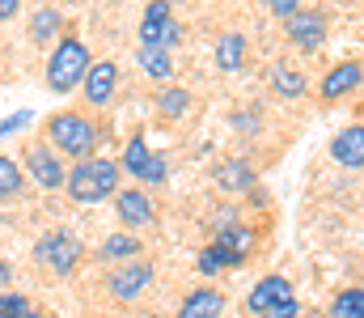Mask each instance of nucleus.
Returning <instances> with one entry per match:
<instances>
[{"label": "nucleus", "instance_id": "4be33fe9", "mask_svg": "<svg viewBox=\"0 0 364 318\" xmlns=\"http://www.w3.org/2000/svg\"><path fill=\"white\" fill-rule=\"evenodd\" d=\"M153 106H157V115H166V119H182V115L191 110V90H182V85L170 81V85L157 90V102Z\"/></svg>", "mask_w": 364, "mask_h": 318}, {"label": "nucleus", "instance_id": "5701e85b", "mask_svg": "<svg viewBox=\"0 0 364 318\" xmlns=\"http://www.w3.org/2000/svg\"><path fill=\"white\" fill-rule=\"evenodd\" d=\"M326 318H364V289H339L331 297Z\"/></svg>", "mask_w": 364, "mask_h": 318}, {"label": "nucleus", "instance_id": "f8f14e48", "mask_svg": "<svg viewBox=\"0 0 364 318\" xmlns=\"http://www.w3.org/2000/svg\"><path fill=\"white\" fill-rule=\"evenodd\" d=\"M360 85H364V64L360 60H343V64L326 68V77H322V85H318V98H322V102H339V98L356 94Z\"/></svg>", "mask_w": 364, "mask_h": 318}, {"label": "nucleus", "instance_id": "4468645a", "mask_svg": "<svg viewBox=\"0 0 364 318\" xmlns=\"http://www.w3.org/2000/svg\"><path fill=\"white\" fill-rule=\"evenodd\" d=\"M288 297H296L288 276H263V280L250 289V297H246V310L263 318L267 310H275V306H279V302H288Z\"/></svg>", "mask_w": 364, "mask_h": 318}, {"label": "nucleus", "instance_id": "20e7f679", "mask_svg": "<svg viewBox=\"0 0 364 318\" xmlns=\"http://www.w3.org/2000/svg\"><path fill=\"white\" fill-rule=\"evenodd\" d=\"M93 60L90 47L77 38V34H64L55 47H51V60H47V90L51 94H73L77 85H85Z\"/></svg>", "mask_w": 364, "mask_h": 318}, {"label": "nucleus", "instance_id": "7ed1b4c3", "mask_svg": "<svg viewBox=\"0 0 364 318\" xmlns=\"http://www.w3.org/2000/svg\"><path fill=\"white\" fill-rule=\"evenodd\" d=\"M119 174H123L119 161H110V157H85V161H77V166L68 170L64 191H68L77 204H102V200L119 196Z\"/></svg>", "mask_w": 364, "mask_h": 318}, {"label": "nucleus", "instance_id": "9d476101", "mask_svg": "<svg viewBox=\"0 0 364 318\" xmlns=\"http://www.w3.org/2000/svg\"><path fill=\"white\" fill-rule=\"evenodd\" d=\"M114 216H119V225L132 233V229H149L153 221H157V204H153V196L144 191V187H123L119 196H114Z\"/></svg>", "mask_w": 364, "mask_h": 318}, {"label": "nucleus", "instance_id": "412c9836", "mask_svg": "<svg viewBox=\"0 0 364 318\" xmlns=\"http://www.w3.org/2000/svg\"><path fill=\"white\" fill-rule=\"evenodd\" d=\"M136 64L153 81H166L170 85V77H174V51H166V47H136Z\"/></svg>", "mask_w": 364, "mask_h": 318}, {"label": "nucleus", "instance_id": "0eeeda50", "mask_svg": "<svg viewBox=\"0 0 364 318\" xmlns=\"http://www.w3.org/2000/svg\"><path fill=\"white\" fill-rule=\"evenodd\" d=\"M182 38V26L174 21V4L170 0H149L144 17H140V47H166L174 51Z\"/></svg>", "mask_w": 364, "mask_h": 318}, {"label": "nucleus", "instance_id": "cd10ccee", "mask_svg": "<svg viewBox=\"0 0 364 318\" xmlns=\"http://www.w3.org/2000/svg\"><path fill=\"white\" fill-rule=\"evenodd\" d=\"M263 318H301V302H296V297H288V302H279L275 310H267Z\"/></svg>", "mask_w": 364, "mask_h": 318}, {"label": "nucleus", "instance_id": "f03ea898", "mask_svg": "<svg viewBox=\"0 0 364 318\" xmlns=\"http://www.w3.org/2000/svg\"><path fill=\"white\" fill-rule=\"evenodd\" d=\"M97 140H102L97 123H93L90 115H81V110H55V115L47 119V144H51L55 153H64V157H77V161L97 157V153H93Z\"/></svg>", "mask_w": 364, "mask_h": 318}, {"label": "nucleus", "instance_id": "6e6552de", "mask_svg": "<svg viewBox=\"0 0 364 318\" xmlns=\"http://www.w3.org/2000/svg\"><path fill=\"white\" fill-rule=\"evenodd\" d=\"M153 280H157V267L149 259H127V263L106 272V289H110L114 302H136L140 293L153 289Z\"/></svg>", "mask_w": 364, "mask_h": 318}, {"label": "nucleus", "instance_id": "1a4fd4ad", "mask_svg": "<svg viewBox=\"0 0 364 318\" xmlns=\"http://www.w3.org/2000/svg\"><path fill=\"white\" fill-rule=\"evenodd\" d=\"M284 34L296 51H322L326 47V13L318 9H296L292 17H284Z\"/></svg>", "mask_w": 364, "mask_h": 318}, {"label": "nucleus", "instance_id": "b1692460", "mask_svg": "<svg viewBox=\"0 0 364 318\" xmlns=\"http://www.w3.org/2000/svg\"><path fill=\"white\" fill-rule=\"evenodd\" d=\"M60 21H64V17H60L51 4H43V9L30 17V38H34L38 47H43V43H51V38L60 34Z\"/></svg>", "mask_w": 364, "mask_h": 318}, {"label": "nucleus", "instance_id": "f257e3e1", "mask_svg": "<svg viewBox=\"0 0 364 318\" xmlns=\"http://www.w3.org/2000/svg\"><path fill=\"white\" fill-rule=\"evenodd\" d=\"M255 242H259L255 225H246L237 212L225 208L216 216V238L199 250L195 267H199L203 276H216V272H225V267H242V263L255 255Z\"/></svg>", "mask_w": 364, "mask_h": 318}, {"label": "nucleus", "instance_id": "ddd939ff", "mask_svg": "<svg viewBox=\"0 0 364 318\" xmlns=\"http://www.w3.org/2000/svg\"><path fill=\"white\" fill-rule=\"evenodd\" d=\"M212 183H216L225 196H250V191L259 187V170H255L250 161H242V157H229V161H220V166L212 170Z\"/></svg>", "mask_w": 364, "mask_h": 318}, {"label": "nucleus", "instance_id": "a211bd4d", "mask_svg": "<svg viewBox=\"0 0 364 318\" xmlns=\"http://www.w3.org/2000/svg\"><path fill=\"white\" fill-rule=\"evenodd\" d=\"M225 314V293L220 289H195V293H186L178 306V314L174 318H220Z\"/></svg>", "mask_w": 364, "mask_h": 318}, {"label": "nucleus", "instance_id": "c85d7f7f", "mask_svg": "<svg viewBox=\"0 0 364 318\" xmlns=\"http://www.w3.org/2000/svg\"><path fill=\"white\" fill-rule=\"evenodd\" d=\"M263 4H267V9H272L275 17H292V13H296V9H301V0H263Z\"/></svg>", "mask_w": 364, "mask_h": 318}, {"label": "nucleus", "instance_id": "f3484780", "mask_svg": "<svg viewBox=\"0 0 364 318\" xmlns=\"http://www.w3.org/2000/svg\"><path fill=\"white\" fill-rule=\"evenodd\" d=\"M212 55H216V68H220V73H242V68H246V55H250V43H246V34L229 30V34L216 38Z\"/></svg>", "mask_w": 364, "mask_h": 318}, {"label": "nucleus", "instance_id": "c756f323", "mask_svg": "<svg viewBox=\"0 0 364 318\" xmlns=\"http://www.w3.org/2000/svg\"><path fill=\"white\" fill-rule=\"evenodd\" d=\"M21 13V0H0V21H13Z\"/></svg>", "mask_w": 364, "mask_h": 318}, {"label": "nucleus", "instance_id": "2f4dec72", "mask_svg": "<svg viewBox=\"0 0 364 318\" xmlns=\"http://www.w3.org/2000/svg\"><path fill=\"white\" fill-rule=\"evenodd\" d=\"M26 318H47V314H38V310H30V314H26Z\"/></svg>", "mask_w": 364, "mask_h": 318}, {"label": "nucleus", "instance_id": "bb28decb", "mask_svg": "<svg viewBox=\"0 0 364 318\" xmlns=\"http://www.w3.org/2000/svg\"><path fill=\"white\" fill-rule=\"evenodd\" d=\"M30 119H34V110H17V115L0 119V140H4V136H13V132H21V127H30Z\"/></svg>", "mask_w": 364, "mask_h": 318}, {"label": "nucleus", "instance_id": "7c9ffc66", "mask_svg": "<svg viewBox=\"0 0 364 318\" xmlns=\"http://www.w3.org/2000/svg\"><path fill=\"white\" fill-rule=\"evenodd\" d=\"M9 280H13V267H9V263H4V259H0V293H9V289H4V285H9Z\"/></svg>", "mask_w": 364, "mask_h": 318}, {"label": "nucleus", "instance_id": "2eb2a0df", "mask_svg": "<svg viewBox=\"0 0 364 318\" xmlns=\"http://www.w3.org/2000/svg\"><path fill=\"white\" fill-rule=\"evenodd\" d=\"M81 90H85V102L90 106H106L114 98V90H119V64L114 60H97Z\"/></svg>", "mask_w": 364, "mask_h": 318}, {"label": "nucleus", "instance_id": "9b49d317", "mask_svg": "<svg viewBox=\"0 0 364 318\" xmlns=\"http://www.w3.org/2000/svg\"><path fill=\"white\" fill-rule=\"evenodd\" d=\"M26 170H30V179H34L43 191H60V187L68 183V170H64V161H60V153H55L51 144L26 149Z\"/></svg>", "mask_w": 364, "mask_h": 318}, {"label": "nucleus", "instance_id": "423d86ee", "mask_svg": "<svg viewBox=\"0 0 364 318\" xmlns=\"http://www.w3.org/2000/svg\"><path fill=\"white\" fill-rule=\"evenodd\" d=\"M119 166H123L136 183H144V187H161V183H170V161H166V153L149 149L144 136H132V140H127Z\"/></svg>", "mask_w": 364, "mask_h": 318}, {"label": "nucleus", "instance_id": "dca6fc26", "mask_svg": "<svg viewBox=\"0 0 364 318\" xmlns=\"http://www.w3.org/2000/svg\"><path fill=\"white\" fill-rule=\"evenodd\" d=\"M331 157L343 170H360L364 166V123H352V127H343V132L331 136Z\"/></svg>", "mask_w": 364, "mask_h": 318}, {"label": "nucleus", "instance_id": "6ab92c4d", "mask_svg": "<svg viewBox=\"0 0 364 318\" xmlns=\"http://www.w3.org/2000/svg\"><path fill=\"white\" fill-rule=\"evenodd\" d=\"M267 81H272V94H275V98H284V102H296V98L309 90L305 73H301V68H292V64H284V60H275V64H272Z\"/></svg>", "mask_w": 364, "mask_h": 318}, {"label": "nucleus", "instance_id": "a878e982", "mask_svg": "<svg viewBox=\"0 0 364 318\" xmlns=\"http://www.w3.org/2000/svg\"><path fill=\"white\" fill-rule=\"evenodd\" d=\"M30 314V302L21 293H0V318H26Z\"/></svg>", "mask_w": 364, "mask_h": 318}, {"label": "nucleus", "instance_id": "39448f33", "mask_svg": "<svg viewBox=\"0 0 364 318\" xmlns=\"http://www.w3.org/2000/svg\"><path fill=\"white\" fill-rule=\"evenodd\" d=\"M81 238L73 233V229H51V233H43L38 242H34V259L43 263V267H51L55 276H73L77 272V263H81Z\"/></svg>", "mask_w": 364, "mask_h": 318}, {"label": "nucleus", "instance_id": "aec40b11", "mask_svg": "<svg viewBox=\"0 0 364 318\" xmlns=\"http://www.w3.org/2000/svg\"><path fill=\"white\" fill-rule=\"evenodd\" d=\"M97 259L102 263H127V259H140V238L136 233H106V242L97 246Z\"/></svg>", "mask_w": 364, "mask_h": 318}, {"label": "nucleus", "instance_id": "393cba45", "mask_svg": "<svg viewBox=\"0 0 364 318\" xmlns=\"http://www.w3.org/2000/svg\"><path fill=\"white\" fill-rule=\"evenodd\" d=\"M21 187H26V174H21V166H17L13 157H0V200H13V196H21Z\"/></svg>", "mask_w": 364, "mask_h": 318}]
</instances>
